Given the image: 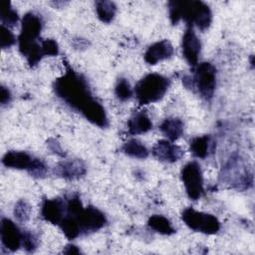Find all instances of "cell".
Masks as SVG:
<instances>
[{"instance_id": "1", "label": "cell", "mask_w": 255, "mask_h": 255, "mask_svg": "<svg viewBox=\"0 0 255 255\" xmlns=\"http://www.w3.org/2000/svg\"><path fill=\"white\" fill-rule=\"evenodd\" d=\"M55 94L64 103L81 113L89 122L106 128L109 120L104 107L93 97L87 81L72 69L54 82Z\"/></svg>"}, {"instance_id": "2", "label": "cell", "mask_w": 255, "mask_h": 255, "mask_svg": "<svg viewBox=\"0 0 255 255\" xmlns=\"http://www.w3.org/2000/svg\"><path fill=\"white\" fill-rule=\"evenodd\" d=\"M170 22L175 25L184 20L189 26H196L204 31L212 22V12L208 5L201 1H170L168 3Z\"/></svg>"}, {"instance_id": "3", "label": "cell", "mask_w": 255, "mask_h": 255, "mask_svg": "<svg viewBox=\"0 0 255 255\" xmlns=\"http://www.w3.org/2000/svg\"><path fill=\"white\" fill-rule=\"evenodd\" d=\"M170 86L166 77L151 73L144 76L134 88V93L139 105H149L163 98Z\"/></svg>"}, {"instance_id": "4", "label": "cell", "mask_w": 255, "mask_h": 255, "mask_svg": "<svg viewBox=\"0 0 255 255\" xmlns=\"http://www.w3.org/2000/svg\"><path fill=\"white\" fill-rule=\"evenodd\" d=\"M189 83L187 88L196 89L198 94L205 100H210L216 87V69L208 63L202 62L196 65L193 77H185L183 83Z\"/></svg>"}, {"instance_id": "5", "label": "cell", "mask_w": 255, "mask_h": 255, "mask_svg": "<svg viewBox=\"0 0 255 255\" xmlns=\"http://www.w3.org/2000/svg\"><path fill=\"white\" fill-rule=\"evenodd\" d=\"M43 28V22L39 15L28 12L24 15L21 22V33L19 35V51L26 56L30 48L36 44Z\"/></svg>"}, {"instance_id": "6", "label": "cell", "mask_w": 255, "mask_h": 255, "mask_svg": "<svg viewBox=\"0 0 255 255\" xmlns=\"http://www.w3.org/2000/svg\"><path fill=\"white\" fill-rule=\"evenodd\" d=\"M181 218L190 229L200 233L210 235L217 233L220 229V222L214 215L196 211L193 208L184 209Z\"/></svg>"}, {"instance_id": "7", "label": "cell", "mask_w": 255, "mask_h": 255, "mask_svg": "<svg viewBox=\"0 0 255 255\" xmlns=\"http://www.w3.org/2000/svg\"><path fill=\"white\" fill-rule=\"evenodd\" d=\"M181 179L188 197L197 200L204 191L201 167L196 161L187 162L181 169Z\"/></svg>"}, {"instance_id": "8", "label": "cell", "mask_w": 255, "mask_h": 255, "mask_svg": "<svg viewBox=\"0 0 255 255\" xmlns=\"http://www.w3.org/2000/svg\"><path fill=\"white\" fill-rule=\"evenodd\" d=\"M75 218L79 223L81 233L98 231L107 223L105 214L94 206L84 207L82 211L77 216H75Z\"/></svg>"}, {"instance_id": "9", "label": "cell", "mask_w": 255, "mask_h": 255, "mask_svg": "<svg viewBox=\"0 0 255 255\" xmlns=\"http://www.w3.org/2000/svg\"><path fill=\"white\" fill-rule=\"evenodd\" d=\"M0 234L2 244L7 250L14 252L22 246L23 232L20 231L19 227L12 220L8 218H2Z\"/></svg>"}, {"instance_id": "10", "label": "cell", "mask_w": 255, "mask_h": 255, "mask_svg": "<svg viewBox=\"0 0 255 255\" xmlns=\"http://www.w3.org/2000/svg\"><path fill=\"white\" fill-rule=\"evenodd\" d=\"M151 153L159 161L172 163L182 157L183 150L168 139H160L153 145Z\"/></svg>"}, {"instance_id": "11", "label": "cell", "mask_w": 255, "mask_h": 255, "mask_svg": "<svg viewBox=\"0 0 255 255\" xmlns=\"http://www.w3.org/2000/svg\"><path fill=\"white\" fill-rule=\"evenodd\" d=\"M182 54L186 62L191 66H196L201 50V43L194 30L189 27L182 36Z\"/></svg>"}, {"instance_id": "12", "label": "cell", "mask_w": 255, "mask_h": 255, "mask_svg": "<svg viewBox=\"0 0 255 255\" xmlns=\"http://www.w3.org/2000/svg\"><path fill=\"white\" fill-rule=\"evenodd\" d=\"M65 212L66 202L63 199L57 197L43 201L41 207L42 217L52 224H60L65 217Z\"/></svg>"}, {"instance_id": "13", "label": "cell", "mask_w": 255, "mask_h": 255, "mask_svg": "<svg viewBox=\"0 0 255 255\" xmlns=\"http://www.w3.org/2000/svg\"><path fill=\"white\" fill-rule=\"evenodd\" d=\"M86 165L80 159L64 160L55 166L54 172L57 176L67 180H76L86 174Z\"/></svg>"}, {"instance_id": "14", "label": "cell", "mask_w": 255, "mask_h": 255, "mask_svg": "<svg viewBox=\"0 0 255 255\" xmlns=\"http://www.w3.org/2000/svg\"><path fill=\"white\" fill-rule=\"evenodd\" d=\"M173 54V47L168 40H161L150 45L144 53V61L149 65H155L158 62L170 58Z\"/></svg>"}, {"instance_id": "15", "label": "cell", "mask_w": 255, "mask_h": 255, "mask_svg": "<svg viewBox=\"0 0 255 255\" xmlns=\"http://www.w3.org/2000/svg\"><path fill=\"white\" fill-rule=\"evenodd\" d=\"M35 157L25 151L10 150L2 157V163L10 168L29 170Z\"/></svg>"}, {"instance_id": "16", "label": "cell", "mask_w": 255, "mask_h": 255, "mask_svg": "<svg viewBox=\"0 0 255 255\" xmlns=\"http://www.w3.org/2000/svg\"><path fill=\"white\" fill-rule=\"evenodd\" d=\"M151 128H152V123L149 117L143 112L134 114L128 121V130L130 134H133V135L145 133L148 130H150Z\"/></svg>"}, {"instance_id": "17", "label": "cell", "mask_w": 255, "mask_h": 255, "mask_svg": "<svg viewBox=\"0 0 255 255\" xmlns=\"http://www.w3.org/2000/svg\"><path fill=\"white\" fill-rule=\"evenodd\" d=\"M183 128L184 125L178 118H167L159 126L160 131L170 141L178 139L183 133Z\"/></svg>"}, {"instance_id": "18", "label": "cell", "mask_w": 255, "mask_h": 255, "mask_svg": "<svg viewBox=\"0 0 255 255\" xmlns=\"http://www.w3.org/2000/svg\"><path fill=\"white\" fill-rule=\"evenodd\" d=\"M212 149L210 135L196 136L190 141V151L198 158H205Z\"/></svg>"}, {"instance_id": "19", "label": "cell", "mask_w": 255, "mask_h": 255, "mask_svg": "<svg viewBox=\"0 0 255 255\" xmlns=\"http://www.w3.org/2000/svg\"><path fill=\"white\" fill-rule=\"evenodd\" d=\"M147 224L152 230L162 235H171L175 232V229L172 226L171 222L163 215H159V214L151 215L147 220Z\"/></svg>"}, {"instance_id": "20", "label": "cell", "mask_w": 255, "mask_h": 255, "mask_svg": "<svg viewBox=\"0 0 255 255\" xmlns=\"http://www.w3.org/2000/svg\"><path fill=\"white\" fill-rule=\"evenodd\" d=\"M122 150L127 155L133 157V158H139L144 159L148 156V149L146 146L139 140L132 138L128 140L122 147Z\"/></svg>"}, {"instance_id": "21", "label": "cell", "mask_w": 255, "mask_h": 255, "mask_svg": "<svg viewBox=\"0 0 255 255\" xmlns=\"http://www.w3.org/2000/svg\"><path fill=\"white\" fill-rule=\"evenodd\" d=\"M96 12L98 18L104 23H111L115 18L117 12V6L112 1H97L96 2Z\"/></svg>"}, {"instance_id": "22", "label": "cell", "mask_w": 255, "mask_h": 255, "mask_svg": "<svg viewBox=\"0 0 255 255\" xmlns=\"http://www.w3.org/2000/svg\"><path fill=\"white\" fill-rule=\"evenodd\" d=\"M63 233L68 239H75L77 238L81 233V228L79 226V223L77 219L71 215H66L61 223L59 224Z\"/></svg>"}, {"instance_id": "23", "label": "cell", "mask_w": 255, "mask_h": 255, "mask_svg": "<svg viewBox=\"0 0 255 255\" xmlns=\"http://www.w3.org/2000/svg\"><path fill=\"white\" fill-rule=\"evenodd\" d=\"M0 18L2 21L3 26L14 27L19 20L17 12L12 8L11 3L8 1H2L1 2V8H0Z\"/></svg>"}, {"instance_id": "24", "label": "cell", "mask_w": 255, "mask_h": 255, "mask_svg": "<svg viewBox=\"0 0 255 255\" xmlns=\"http://www.w3.org/2000/svg\"><path fill=\"white\" fill-rule=\"evenodd\" d=\"M115 94L117 98L122 102H126L131 98L132 89L127 79L121 78L118 80L115 87Z\"/></svg>"}, {"instance_id": "25", "label": "cell", "mask_w": 255, "mask_h": 255, "mask_svg": "<svg viewBox=\"0 0 255 255\" xmlns=\"http://www.w3.org/2000/svg\"><path fill=\"white\" fill-rule=\"evenodd\" d=\"M31 207L25 200H19L14 207V215L17 219V221L24 223L26 222L30 217Z\"/></svg>"}, {"instance_id": "26", "label": "cell", "mask_w": 255, "mask_h": 255, "mask_svg": "<svg viewBox=\"0 0 255 255\" xmlns=\"http://www.w3.org/2000/svg\"><path fill=\"white\" fill-rule=\"evenodd\" d=\"M0 34H1V37H0V45H1V48L3 49H6V48H9L11 47L12 45L15 44V37L13 35V33L9 30L8 27H5L3 25H1V28H0Z\"/></svg>"}, {"instance_id": "27", "label": "cell", "mask_w": 255, "mask_h": 255, "mask_svg": "<svg viewBox=\"0 0 255 255\" xmlns=\"http://www.w3.org/2000/svg\"><path fill=\"white\" fill-rule=\"evenodd\" d=\"M47 170H48V168H47V165L45 164V162L43 160L35 157L28 172L33 176L43 177L47 173Z\"/></svg>"}, {"instance_id": "28", "label": "cell", "mask_w": 255, "mask_h": 255, "mask_svg": "<svg viewBox=\"0 0 255 255\" xmlns=\"http://www.w3.org/2000/svg\"><path fill=\"white\" fill-rule=\"evenodd\" d=\"M44 56H57L59 54L58 43L53 39H46L41 42Z\"/></svg>"}, {"instance_id": "29", "label": "cell", "mask_w": 255, "mask_h": 255, "mask_svg": "<svg viewBox=\"0 0 255 255\" xmlns=\"http://www.w3.org/2000/svg\"><path fill=\"white\" fill-rule=\"evenodd\" d=\"M22 246L27 252H34L38 246V239L37 237L31 232H24L23 233V240Z\"/></svg>"}, {"instance_id": "30", "label": "cell", "mask_w": 255, "mask_h": 255, "mask_svg": "<svg viewBox=\"0 0 255 255\" xmlns=\"http://www.w3.org/2000/svg\"><path fill=\"white\" fill-rule=\"evenodd\" d=\"M48 146H49V148H50L52 151H54V152L57 153L58 155H61V156H64V155H65V153H64V151H63V149H62L60 143H59L56 139L50 138V139L48 140Z\"/></svg>"}, {"instance_id": "31", "label": "cell", "mask_w": 255, "mask_h": 255, "mask_svg": "<svg viewBox=\"0 0 255 255\" xmlns=\"http://www.w3.org/2000/svg\"><path fill=\"white\" fill-rule=\"evenodd\" d=\"M11 100V94L9 92L8 89H6L5 87H1V92H0V102H1V105H6L10 102Z\"/></svg>"}, {"instance_id": "32", "label": "cell", "mask_w": 255, "mask_h": 255, "mask_svg": "<svg viewBox=\"0 0 255 255\" xmlns=\"http://www.w3.org/2000/svg\"><path fill=\"white\" fill-rule=\"evenodd\" d=\"M64 253H66V254H79L80 250L75 245H68V246H66V248L64 250Z\"/></svg>"}]
</instances>
